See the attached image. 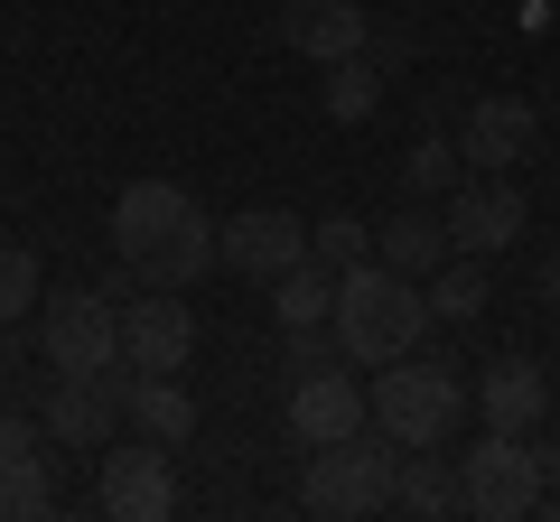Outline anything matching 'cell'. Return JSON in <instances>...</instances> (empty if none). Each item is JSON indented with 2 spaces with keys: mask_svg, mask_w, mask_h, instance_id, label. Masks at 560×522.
<instances>
[{
  "mask_svg": "<svg viewBox=\"0 0 560 522\" xmlns=\"http://www.w3.org/2000/svg\"><path fill=\"white\" fill-rule=\"evenodd\" d=\"M187 355H197V318H187L178 289H150V299L121 308V364L131 373H187Z\"/></svg>",
  "mask_w": 560,
  "mask_h": 522,
  "instance_id": "7c38bea8",
  "label": "cell"
},
{
  "mask_svg": "<svg viewBox=\"0 0 560 522\" xmlns=\"http://www.w3.org/2000/svg\"><path fill=\"white\" fill-rule=\"evenodd\" d=\"M121 420H131L140 439H160V448L197 439V402H187L178 373H131V364H121Z\"/></svg>",
  "mask_w": 560,
  "mask_h": 522,
  "instance_id": "2e32d148",
  "label": "cell"
},
{
  "mask_svg": "<svg viewBox=\"0 0 560 522\" xmlns=\"http://www.w3.org/2000/svg\"><path fill=\"white\" fill-rule=\"evenodd\" d=\"M364 38H374V20H364L355 0H290V10H280V47H290V57L337 66V57H364Z\"/></svg>",
  "mask_w": 560,
  "mask_h": 522,
  "instance_id": "9a60e30c",
  "label": "cell"
},
{
  "mask_svg": "<svg viewBox=\"0 0 560 522\" xmlns=\"http://www.w3.org/2000/svg\"><path fill=\"white\" fill-rule=\"evenodd\" d=\"M206 261H215V224H206V215H187L178 234H168L160 252H140L131 271H140L150 289H187V281H206Z\"/></svg>",
  "mask_w": 560,
  "mask_h": 522,
  "instance_id": "ffe728a7",
  "label": "cell"
},
{
  "mask_svg": "<svg viewBox=\"0 0 560 522\" xmlns=\"http://www.w3.org/2000/svg\"><path fill=\"white\" fill-rule=\"evenodd\" d=\"M308 261H318V271H355V261H374V224L318 215V224H308Z\"/></svg>",
  "mask_w": 560,
  "mask_h": 522,
  "instance_id": "d4e9b609",
  "label": "cell"
},
{
  "mask_svg": "<svg viewBox=\"0 0 560 522\" xmlns=\"http://www.w3.org/2000/svg\"><path fill=\"white\" fill-rule=\"evenodd\" d=\"M440 215H448V242H458V252L495 261V252H514V234L533 224V205H523L514 178H477V168H467V178L440 197Z\"/></svg>",
  "mask_w": 560,
  "mask_h": 522,
  "instance_id": "52a82bcc",
  "label": "cell"
},
{
  "mask_svg": "<svg viewBox=\"0 0 560 522\" xmlns=\"http://www.w3.org/2000/svg\"><path fill=\"white\" fill-rule=\"evenodd\" d=\"M364 402H374V429L401 448H448L467 420V373L458 364H420V355H393L383 364V382H364Z\"/></svg>",
  "mask_w": 560,
  "mask_h": 522,
  "instance_id": "7a4b0ae2",
  "label": "cell"
},
{
  "mask_svg": "<svg viewBox=\"0 0 560 522\" xmlns=\"http://www.w3.org/2000/svg\"><path fill=\"white\" fill-rule=\"evenodd\" d=\"M38 429L57 448H113L121 439V364L113 373H57L47 382V402H38Z\"/></svg>",
  "mask_w": 560,
  "mask_h": 522,
  "instance_id": "ba28073f",
  "label": "cell"
},
{
  "mask_svg": "<svg viewBox=\"0 0 560 522\" xmlns=\"http://www.w3.org/2000/svg\"><path fill=\"white\" fill-rule=\"evenodd\" d=\"M94 503L113 522H168L178 513V476H168V448L140 439V448H103V476H94Z\"/></svg>",
  "mask_w": 560,
  "mask_h": 522,
  "instance_id": "9c48e42d",
  "label": "cell"
},
{
  "mask_svg": "<svg viewBox=\"0 0 560 522\" xmlns=\"http://www.w3.org/2000/svg\"><path fill=\"white\" fill-rule=\"evenodd\" d=\"M187 215H197V197H187L178 178H131V187L113 197V252H121V261L160 252V242L178 234Z\"/></svg>",
  "mask_w": 560,
  "mask_h": 522,
  "instance_id": "5bb4252c",
  "label": "cell"
},
{
  "mask_svg": "<svg viewBox=\"0 0 560 522\" xmlns=\"http://www.w3.org/2000/svg\"><path fill=\"white\" fill-rule=\"evenodd\" d=\"M47 448V429L38 420H20V411H0V458H38Z\"/></svg>",
  "mask_w": 560,
  "mask_h": 522,
  "instance_id": "4316f807",
  "label": "cell"
},
{
  "mask_svg": "<svg viewBox=\"0 0 560 522\" xmlns=\"http://www.w3.org/2000/svg\"><path fill=\"white\" fill-rule=\"evenodd\" d=\"M393 503H401V513H420V522L467 513V503H458V466H448L440 448H401V466H393Z\"/></svg>",
  "mask_w": 560,
  "mask_h": 522,
  "instance_id": "ac0fdd59",
  "label": "cell"
},
{
  "mask_svg": "<svg viewBox=\"0 0 560 522\" xmlns=\"http://www.w3.org/2000/svg\"><path fill=\"white\" fill-rule=\"evenodd\" d=\"M383 112V66L374 57H337L327 66V121H374Z\"/></svg>",
  "mask_w": 560,
  "mask_h": 522,
  "instance_id": "603a6c76",
  "label": "cell"
},
{
  "mask_svg": "<svg viewBox=\"0 0 560 522\" xmlns=\"http://www.w3.org/2000/svg\"><path fill=\"white\" fill-rule=\"evenodd\" d=\"M337 355L346 364H393L420 345V327H430V299H420V281H401V271H383V261H355V271H337Z\"/></svg>",
  "mask_w": 560,
  "mask_h": 522,
  "instance_id": "6da1fadb",
  "label": "cell"
},
{
  "mask_svg": "<svg viewBox=\"0 0 560 522\" xmlns=\"http://www.w3.org/2000/svg\"><path fill=\"white\" fill-rule=\"evenodd\" d=\"M393 466H401V439H383L374 420L355 439H327L300 476V503L318 522H364V513H393Z\"/></svg>",
  "mask_w": 560,
  "mask_h": 522,
  "instance_id": "3957f363",
  "label": "cell"
},
{
  "mask_svg": "<svg viewBox=\"0 0 560 522\" xmlns=\"http://www.w3.org/2000/svg\"><path fill=\"white\" fill-rule=\"evenodd\" d=\"M467 411H477L486 429H551V373H541L533 355H495L477 382H467Z\"/></svg>",
  "mask_w": 560,
  "mask_h": 522,
  "instance_id": "4fadbf2b",
  "label": "cell"
},
{
  "mask_svg": "<svg viewBox=\"0 0 560 522\" xmlns=\"http://www.w3.org/2000/svg\"><path fill=\"white\" fill-rule=\"evenodd\" d=\"M215 261L243 271V281H280V271H300V261H308V224L280 215V205H243V215L215 224Z\"/></svg>",
  "mask_w": 560,
  "mask_h": 522,
  "instance_id": "30bf717a",
  "label": "cell"
},
{
  "mask_svg": "<svg viewBox=\"0 0 560 522\" xmlns=\"http://www.w3.org/2000/svg\"><path fill=\"white\" fill-rule=\"evenodd\" d=\"M533 141H541V112L523 94H486V103H467V121H458V159L477 168V178H514V159H533Z\"/></svg>",
  "mask_w": 560,
  "mask_h": 522,
  "instance_id": "8fae6325",
  "label": "cell"
},
{
  "mask_svg": "<svg viewBox=\"0 0 560 522\" xmlns=\"http://www.w3.org/2000/svg\"><path fill=\"white\" fill-rule=\"evenodd\" d=\"M271 299H280V336H290V327H327V318H337V271L300 261V271H280V281H271Z\"/></svg>",
  "mask_w": 560,
  "mask_h": 522,
  "instance_id": "44dd1931",
  "label": "cell"
},
{
  "mask_svg": "<svg viewBox=\"0 0 560 522\" xmlns=\"http://www.w3.org/2000/svg\"><path fill=\"white\" fill-rule=\"evenodd\" d=\"M420 299H430V318H448V327H477L486 308H495V289H486V261L477 252H448L430 281H420Z\"/></svg>",
  "mask_w": 560,
  "mask_h": 522,
  "instance_id": "d6986e66",
  "label": "cell"
},
{
  "mask_svg": "<svg viewBox=\"0 0 560 522\" xmlns=\"http://www.w3.org/2000/svg\"><path fill=\"white\" fill-rule=\"evenodd\" d=\"M280 420H290V439L300 448H327V439H355L364 420H374V402H364L355 364H318V373H290V402H280Z\"/></svg>",
  "mask_w": 560,
  "mask_h": 522,
  "instance_id": "8992f818",
  "label": "cell"
},
{
  "mask_svg": "<svg viewBox=\"0 0 560 522\" xmlns=\"http://www.w3.org/2000/svg\"><path fill=\"white\" fill-rule=\"evenodd\" d=\"M38 299H47V281H38V252H28V242H0V327L38 318Z\"/></svg>",
  "mask_w": 560,
  "mask_h": 522,
  "instance_id": "484cf974",
  "label": "cell"
},
{
  "mask_svg": "<svg viewBox=\"0 0 560 522\" xmlns=\"http://www.w3.org/2000/svg\"><path fill=\"white\" fill-rule=\"evenodd\" d=\"M38 355H47V373H113L121 364V308L103 289L38 299Z\"/></svg>",
  "mask_w": 560,
  "mask_h": 522,
  "instance_id": "277c9868",
  "label": "cell"
},
{
  "mask_svg": "<svg viewBox=\"0 0 560 522\" xmlns=\"http://www.w3.org/2000/svg\"><path fill=\"white\" fill-rule=\"evenodd\" d=\"M448 252H458V242H448V215H430V205H401L393 224H374V261L401 271V281H430Z\"/></svg>",
  "mask_w": 560,
  "mask_h": 522,
  "instance_id": "e0dca14e",
  "label": "cell"
},
{
  "mask_svg": "<svg viewBox=\"0 0 560 522\" xmlns=\"http://www.w3.org/2000/svg\"><path fill=\"white\" fill-rule=\"evenodd\" d=\"M38 513H57L47 458H0V522H38Z\"/></svg>",
  "mask_w": 560,
  "mask_h": 522,
  "instance_id": "cb8c5ba5",
  "label": "cell"
},
{
  "mask_svg": "<svg viewBox=\"0 0 560 522\" xmlns=\"http://www.w3.org/2000/svg\"><path fill=\"white\" fill-rule=\"evenodd\" d=\"M533 458H541V503H560V429H551V439L533 429Z\"/></svg>",
  "mask_w": 560,
  "mask_h": 522,
  "instance_id": "83f0119b",
  "label": "cell"
},
{
  "mask_svg": "<svg viewBox=\"0 0 560 522\" xmlns=\"http://www.w3.org/2000/svg\"><path fill=\"white\" fill-rule=\"evenodd\" d=\"M541 299H551V308H560V252H551V261H541Z\"/></svg>",
  "mask_w": 560,
  "mask_h": 522,
  "instance_id": "f1b7e54d",
  "label": "cell"
},
{
  "mask_svg": "<svg viewBox=\"0 0 560 522\" xmlns=\"http://www.w3.org/2000/svg\"><path fill=\"white\" fill-rule=\"evenodd\" d=\"M458 503H467L477 522L533 513V503H541V458H533V439H523V429H486V439L458 458Z\"/></svg>",
  "mask_w": 560,
  "mask_h": 522,
  "instance_id": "5b68a950",
  "label": "cell"
},
{
  "mask_svg": "<svg viewBox=\"0 0 560 522\" xmlns=\"http://www.w3.org/2000/svg\"><path fill=\"white\" fill-rule=\"evenodd\" d=\"M458 178H467V159H458V141H440V131H420V141L401 150V187H411V205H440Z\"/></svg>",
  "mask_w": 560,
  "mask_h": 522,
  "instance_id": "7402d4cb",
  "label": "cell"
}]
</instances>
